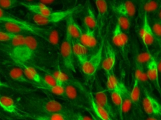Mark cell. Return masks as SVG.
I'll return each instance as SVG.
<instances>
[{"label":"cell","instance_id":"49","mask_svg":"<svg viewBox=\"0 0 161 120\" xmlns=\"http://www.w3.org/2000/svg\"><path fill=\"white\" fill-rule=\"evenodd\" d=\"M135 120H142L140 119V117H135Z\"/></svg>","mask_w":161,"mask_h":120},{"label":"cell","instance_id":"36","mask_svg":"<svg viewBox=\"0 0 161 120\" xmlns=\"http://www.w3.org/2000/svg\"><path fill=\"white\" fill-rule=\"evenodd\" d=\"M116 18L117 23L119 24L120 28L127 34V33L129 32L130 28V18L118 15H116Z\"/></svg>","mask_w":161,"mask_h":120},{"label":"cell","instance_id":"23","mask_svg":"<svg viewBox=\"0 0 161 120\" xmlns=\"http://www.w3.org/2000/svg\"><path fill=\"white\" fill-rule=\"evenodd\" d=\"M88 99L90 106H91L92 112H93L94 115L97 117L102 120H114L109 114L96 102L93 95H92L91 92L90 93Z\"/></svg>","mask_w":161,"mask_h":120},{"label":"cell","instance_id":"9","mask_svg":"<svg viewBox=\"0 0 161 120\" xmlns=\"http://www.w3.org/2000/svg\"><path fill=\"white\" fill-rule=\"evenodd\" d=\"M0 107L5 112L14 115L20 118H23L25 112V110H21L18 107L13 98L8 96L0 95Z\"/></svg>","mask_w":161,"mask_h":120},{"label":"cell","instance_id":"15","mask_svg":"<svg viewBox=\"0 0 161 120\" xmlns=\"http://www.w3.org/2000/svg\"><path fill=\"white\" fill-rule=\"evenodd\" d=\"M96 7L97 8V29L99 32L103 29L104 27L106 24L108 18V7L107 3L104 0H96L95 1Z\"/></svg>","mask_w":161,"mask_h":120},{"label":"cell","instance_id":"18","mask_svg":"<svg viewBox=\"0 0 161 120\" xmlns=\"http://www.w3.org/2000/svg\"><path fill=\"white\" fill-rule=\"evenodd\" d=\"M23 118L32 120H69V116L62 113L54 114H37L25 111Z\"/></svg>","mask_w":161,"mask_h":120},{"label":"cell","instance_id":"47","mask_svg":"<svg viewBox=\"0 0 161 120\" xmlns=\"http://www.w3.org/2000/svg\"><path fill=\"white\" fill-rule=\"evenodd\" d=\"M54 1H41L40 3H42V4H52V3H53Z\"/></svg>","mask_w":161,"mask_h":120},{"label":"cell","instance_id":"35","mask_svg":"<svg viewBox=\"0 0 161 120\" xmlns=\"http://www.w3.org/2000/svg\"><path fill=\"white\" fill-rule=\"evenodd\" d=\"M143 10L144 13H151L156 12L158 9L160 8V4L159 2L156 1H148L143 4Z\"/></svg>","mask_w":161,"mask_h":120},{"label":"cell","instance_id":"24","mask_svg":"<svg viewBox=\"0 0 161 120\" xmlns=\"http://www.w3.org/2000/svg\"><path fill=\"white\" fill-rule=\"evenodd\" d=\"M79 41L88 49L95 48L97 45V40L95 36V30L86 29Z\"/></svg>","mask_w":161,"mask_h":120},{"label":"cell","instance_id":"33","mask_svg":"<svg viewBox=\"0 0 161 120\" xmlns=\"http://www.w3.org/2000/svg\"><path fill=\"white\" fill-rule=\"evenodd\" d=\"M107 89H108V91H109L111 92L114 91V90H116V89L119 87L120 82L118 81L115 74H114V69L111 70V71L107 73Z\"/></svg>","mask_w":161,"mask_h":120},{"label":"cell","instance_id":"41","mask_svg":"<svg viewBox=\"0 0 161 120\" xmlns=\"http://www.w3.org/2000/svg\"><path fill=\"white\" fill-rule=\"evenodd\" d=\"M69 120H93L92 117L83 115L79 112H73L69 116Z\"/></svg>","mask_w":161,"mask_h":120},{"label":"cell","instance_id":"48","mask_svg":"<svg viewBox=\"0 0 161 120\" xmlns=\"http://www.w3.org/2000/svg\"><path fill=\"white\" fill-rule=\"evenodd\" d=\"M5 60L3 59V58H2V57H0V65H2V64H4V63H5Z\"/></svg>","mask_w":161,"mask_h":120},{"label":"cell","instance_id":"37","mask_svg":"<svg viewBox=\"0 0 161 120\" xmlns=\"http://www.w3.org/2000/svg\"><path fill=\"white\" fill-rule=\"evenodd\" d=\"M42 85L47 86V87H54L60 85L58 82L57 80L50 73H46L45 74L42 76Z\"/></svg>","mask_w":161,"mask_h":120},{"label":"cell","instance_id":"21","mask_svg":"<svg viewBox=\"0 0 161 120\" xmlns=\"http://www.w3.org/2000/svg\"><path fill=\"white\" fill-rule=\"evenodd\" d=\"M20 5L25 7L27 10L36 15L46 16L52 13L51 9L42 3H29L20 2Z\"/></svg>","mask_w":161,"mask_h":120},{"label":"cell","instance_id":"39","mask_svg":"<svg viewBox=\"0 0 161 120\" xmlns=\"http://www.w3.org/2000/svg\"><path fill=\"white\" fill-rule=\"evenodd\" d=\"M20 5V2L18 0H0V8L3 10L13 8Z\"/></svg>","mask_w":161,"mask_h":120},{"label":"cell","instance_id":"11","mask_svg":"<svg viewBox=\"0 0 161 120\" xmlns=\"http://www.w3.org/2000/svg\"><path fill=\"white\" fill-rule=\"evenodd\" d=\"M112 8L118 15H122L128 18H132L136 13V7L130 1L118 2L114 4Z\"/></svg>","mask_w":161,"mask_h":120},{"label":"cell","instance_id":"38","mask_svg":"<svg viewBox=\"0 0 161 120\" xmlns=\"http://www.w3.org/2000/svg\"><path fill=\"white\" fill-rule=\"evenodd\" d=\"M151 28H152L155 39L158 41L160 46H161V24L158 20H155L152 23Z\"/></svg>","mask_w":161,"mask_h":120},{"label":"cell","instance_id":"2","mask_svg":"<svg viewBox=\"0 0 161 120\" xmlns=\"http://www.w3.org/2000/svg\"><path fill=\"white\" fill-rule=\"evenodd\" d=\"M79 7L69 8L65 11H60L56 12H52L46 16H41V15H35L32 17V20L38 26H44L49 24L57 23L58 22L63 20L69 16L73 15L75 12L78 10Z\"/></svg>","mask_w":161,"mask_h":120},{"label":"cell","instance_id":"20","mask_svg":"<svg viewBox=\"0 0 161 120\" xmlns=\"http://www.w3.org/2000/svg\"><path fill=\"white\" fill-rule=\"evenodd\" d=\"M131 100L132 106L136 112L135 117H138L142 112L140 106L141 100V90H140V83L137 78L134 79V84H133L132 90L130 91Z\"/></svg>","mask_w":161,"mask_h":120},{"label":"cell","instance_id":"19","mask_svg":"<svg viewBox=\"0 0 161 120\" xmlns=\"http://www.w3.org/2000/svg\"><path fill=\"white\" fill-rule=\"evenodd\" d=\"M66 34L72 40H79L83 34V30L74 19L73 15H69L66 19Z\"/></svg>","mask_w":161,"mask_h":120},{"label":"cell","instance_id":"26","mask_svg":"<svg viewBox=\"0 0 161 120\" xmlns=\"http://www.w3.org/2000/svg\"><path fill=\"white\" fill-rule=\"evenodd\" d=\"M83 24H84L86 29L95 30L97 28V18L95 16V11L91 4L88 5L87 9H86V13L83 18Z\"/></svg>","mask_w":161,"mask_h":120},{"label":"cell","instance_id":"8","mask_svg":"<svg viewBox=\"0 0 161 120\" xmlns=\"http://www.w3.org/2000/svg\"><path fill=\"white\" fill-rule=\"evenodd\" d=\"M116 63V53L107 39H104V44L103 49V56L102 61V68L106 73L111 71L114 69Z\"/></svg>","mask_w":161,"mask_h":120},{"label":"cell","instance_id":"34","mask_svg":"<svg viewBox=\"0 0 161 120\" xmlns=\"http://www.w3.org/2000/svg\"><path fill=\"white\" fill-rule=\"evenodd\" d=\"M153 55H151L149 52H143L139 53L135 60V63H137L144 67L147 66L151 60L153 59Z\"/></svg>","mask_w":161,"mask_h":120},{"label":"cell","instance_id":"32","mask_svg":"<svg viewBox=\"0 0 161 120\" xmlns=\"http://www.w3.org/2000/svg\"><path fill=\"white\" fill-rule=\"evenodd\" d=\"M44 40L51 44L53 45H58L60 41V36L59 33L56 29L52 28H47Z\"/></svg>","mask_w":161,"mask_h":120},{"label":"cell","instance_id":"6","mask_svg":"<svg viewBox=\"0 0 161 120\" xmlns=\"http://www.w3.org/2000/svg\"><path fill=\"white\" fill-rule=\"evenodd\" d=\"M8 43L9 44L6 45V52L8 54L10 59L18 65L25 43V36L20 34L17 38Z\"/></svg>","mask_w":161,"mask_h":120},{"label":"cell","instance_id":"1","mask_svg":"<svg viewBox=\"0 0 161 120\" xmlns=\"http://www.w3.org/2000/svg\"><path fill=\"white\" fill-rule=\"evenodd\" d=\"M26 106L30 112L37 114L62 113L70 116L74 112L69 107L59 101L37 97H30L27 98Z\"/></svg>","mask_w":161,"mask_h":120},{"label":"cell","instance_id":"29","mask_svg":"<svg viewBox=\"0 0 161 120\" xmlns=\"http://www.w3.org/2000/svg\"><path fill=\"white\" fill-rule=\"evenodd\" d=\"M123 82H120L119 87H118L116 90L111 91V99L112 101L113 104L116 108L118 109V111L120 112V107H121L122 104V87H123Z\"/></svg>","mask_w":161,"mask_h":120},{"label":"cell","instance_id":"31","mask_svg":"<svg viewBox=\"0 0 161 120\" xmlns=\"http://www.w3.org/2000/svg\"><path fill=\"white\" fill-rule=\"evenodd\" d=\"M35 87L40 89V90L51 92V93L57 95V96L64 97V85H58L54 86V87H47V86H44L42 85H36Z\"/></svg>","mask_w":161,"mask_h":120},{"label":"cell","instance_id":"7","mask_svg":"<svg viewBox=\"0 0 161 120\" xmlns=\"http://www.w3.org/2000/svg\"><path fill=\"white\" fill-rule=\"evenodd\" d=\"M37 48H38V41L35 36L33 35L25 36V43L18 65L27 64V62L32 60L35 56Z\"/></svg>","mask_w":161,"mask_h":120},{"label":"cell","instance_id":"27","mask_svg":"<svg viewBox=\"0 0 161 120\" xmlns=\"http://www.w3.org/2000/svg\"><path fill=\"white\" fill-rule=\"evenodd\" d=\"M0 23H8L27 24L30 23L28 21L24 20L15 15H12L0 8Z\"/></svg>","mask_w":161,"mask_h":120},{"label":"cell","instance_id":"25","mask_svg":"<svg viewBox=\"0 0 161 120\" xmlns=\"http://www.w3.org/2000/svg\"><path fill=\"white\" fill-rule=\"evenodd\" d=\"M23 70L25 75L27 77V78L32 83H35L36 85H42V75L37 72V70L35 68L28 66L27 64H20L19 65Z\"/></svg>","mask_w":161,"mask_h":120},{"label":"cell","instance_id":"44","mask_svg":"<svg viewBox=\"0 0 161 120\" xmlns=\"http://www.w3.org/2000/svg\"><path fill=\"white\" fill-rule=\"evenodd\" d=\"M0 88H11V87L0 80Z\"/></svg>","mask_w":161,"mask_h":120},{"label":"cell","instance_id":"16","mask_svg":"<svg viewBox=\"0 0 161 120\" xmlns=\"http://www.w3.org/2000/svg\"><path fill=\"white\" fill-rule=\"evenodd\" d=\"M147 75L148 81L152 82L159 92H161L160 82H159V70L158 66V62L156 57L153 59L147 66Z\"/></svg>","mask_w":161,"mask_h":120},{"label":"cell","instance_id":"22","mask_svg":"<svg viewBox=\"0 0 161 120\" xmlns=\"http://www.w3.org/2000/svg\"><path fill=\"white\" fill-rule=\"evenodd\" d=\"M72 41L74 55L76 57L80 65H82L88 58V48H86L79 40H72Z\"/></svg>","mask_w":161,"mask_h":120},{"label":"cell","instance_id":"12","mask_svg":"<svg viewBox=\"0 0 161 120\" xmlns=\"http://www.w3.org/2000/svg\"><path fill=\"white\" fill-rule=\"evenodd\" d=\"M112 41L113 44L121 50L123 55L126 53L127 47H128V38L126 34L124 32H123L121 29L120 28L118 23H116L115 27H114L112 36Z\"/></svg>","mask_w":161,"mask_h":120},{"label":"cell","instance_id":"4","mask_svg":"<svg viewBox=\"0 0 161 120\" xmlns=\"http://www.w3.org/2000/svg\"><path fill=\"white\" fill-rule=\"evenodd\" d=\"M142 108L146 115L161 120V103L146 89H144Z\"/></svg>","mask_w":161,"mask_h":120},{"label":"cell","instance_id":"30","mask_svg":"<svg viewBox=\"0 0 161 120\" xmlns=\"http://www.w3.org/2000/svg\"><path fill=\"white\" fill-rule=\"evenodd\" d=\"M135 78L138 80L140 85L145 86V87L148 85V82L149 81L147 75V71L145 70V67L137 63H135Z\"/></svg>","mask_w":161,"mask_h":120},{"label":"cell","instance_id":"3","mask_svg":"<svg viewBox=\"0 0 161 120\" xmlns=\"http://www.w3.org/2000/svg\"><path fill=\"white\" fill-rule=\"evenodd\" d=\"M104 44V39L102 41L101 44L95 53L88 58L84 63L81 65L83 73L87 76H92L97 72L103 61V49Z\"/></svg>","mask_w":161,"mask_h":120},{"label":"cell","instance_id":"10","mask_svg":"<svg viewBox=\"0 0 161 120\" xmlns=\"http://www.w3.org/2000/svg\"><path fill=\"white\" fill-rule=\"evenodd\" d=\"M139 36L142 40V42L144 43V45L148 48V46L152 45L155 41V37L151 28V25L150 24L149 20H148V14L144 13L143 23L139 32Z\"/></svg>","mask_w":161,"mask_h":120},{"label":"cell","instance_id":"42","mask_svg":"<svg viewBox=\"0 0 161 120\" xmlns=\"http://www.w3.org/2000/svg\"><path fill=\"white\" fill-rule=\"evenodd\" d=\"M138 117H140V119L142 120H160L159 119L155 117L147 115L143 112H142Z\"/></svg>","mask_w":161,"mask_h":120},{"label":"cell","instance_id":"13","mask_svg":"<svg viewBox=\"0 0 161 120\" xmlns=\"http://www.w3.org/2000/svg\"><path fill=\"white\" fill-rule=\"evenodd\" d=\"M82 87L67 84L64 85V98L75 103H81L84 101Z\"/></svg>","mask_w":161,"mask_h":120},{"label":"cell","instance_id":"5","mask_svg":"<svg viewBox=\"0 0 161 120\" xmlns=\"http://www.w3.org/2000/svg\"><path fill=\"white\" fill-rule=\"evenodd\" d=\"M60 55L64 68L70 72H75L72 39L66 34L65 38L60 46Z\"/></svg>","mask_w":161,"mask_h":120},{"label":"cell","instance_id":"40","mask_svg":"<svg viewBox=\"0 0 161 120\" xmlns=\"http://www.w3.org/2000/svg\"><path fill=\"white\" fill-rule=\"evenodd\" d=\"M20 34H15L9 33L5 31L0 30V42H9L17 38Z\"/></svg>","mask_w":161,"mask_h":120},{"label":"cell","instance_id":"43","mask_svg":"<svg viewBox=\"0 0 161 120\" xmlns=\"http://www.w3.org/2000/svg\"><path fill=\"white\" fill-rule=\"evenodd\" d=\"M160 49H161V46H160ZM158 62V70L159 73H161V50H160V53H159V56L158 58H156Z\"/></svg>","mask_w":161,"mask_h":120},{"label":"cell","instance_id":"45","mask_svg":"<svg viewBox=\"0 0 161 120\" xmlns=\"http://www.w3.org/2000/svg\"><path fill=\"white\" fill-rule=\"evenodd\" d=\"M157 20L161 24V8L159 9L158 13V18H157Z\"/></svg>","mask_w":161,"mask_h":120},{"label":"cell","instance_id":"17","mask_svg":"<svg viewBox=\"0 0 161 120\" xmlns=\"http://www.w3.org/2000/svg\"><path fill=\"white\" fill-rule=\"evenodd\" d=\"M132 107V103L131 100L130 91L128 90V88L125 87V84L123 83L122 87V104L119 112L120 119H125L128 113L130 111Z\"/></svg>","mask_w":161,"mask_h":120},{"label":"cell","instance_id":"46","mask_svg":"<svg viewBox=\"0 0 161 120\" xmlns=\"http://www.w3.org/2000/svg\"><path fill=\"white\" fill-rule=\"evenodd\" d=\"M88 112L91 114V116L92 117V118L93 119V120H102L100 119H99L98 117H96L95 115H93V113H92L91 112H90V110H88Z\"/></svg>","mask_w":161,"mask_h":120},{"label":"cell","instance_id":"28","mask_svg":"<svg viewBox=\"0 0 161 120\" xmlns=\"http://www.w3.org/2000/svg\"><path fill=\"white\" fill-rule=\"evenodd\" d=\"M8 75L11 77V78L13 79L15 81L32 84V83L27 78V77L25 75V73L23 69L20 66L12 68V69H11V70H9Z\"/></svg>","mask_w":161,"mask_h":120},{"label":"cell","instance_id":"14","mask_svg":"<svg viewBox=\"0 0 161 120\" xmlns=\"http://www.w3.org/2000/svg\"><path fill=\"white\" fill-rule=\"evenodd\" d=\"M94 98L96 102L109 114L114 120L115 119L116 114L114 112V110L112 106H111V103H109L106 91L103 90L100 87H99L97 91H96Z\"/></svg>","mask_w":161,"mask_h":120}]
</instances>
